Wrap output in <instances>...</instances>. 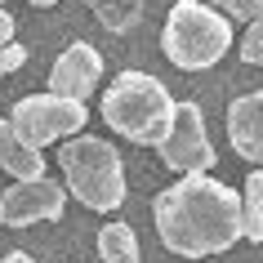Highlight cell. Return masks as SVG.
<instances>
[{
  "label": "cell",
  "mask_w": 263,
  "mask_h": 263,
  "mask_svg": "<svg viewBox=\"0 0 263 263\" xmlns=\"http://www.w3.org/2000/svg\"><path fill=\"white\" fill-rule=\"evenodd\" d=\"M152 219L156 236L179 259L223 254L246 236L241 192H232L219 179H205V174H183L179 183H170L152 201Z\"/></svg>",
  "instance_id": "6da1fadb"
},
{
  "label": "cell",
  "mask_w": 263,
  "mask_h": 263,
  "mask_svg": "<svg viewBox=\"0 0 263 263\" xmlns=\"http://www.w3.org/2000/svg\"><path fill=\"white\" fill-rule=\"evenodd\" d=\"M174 107L179 103L170 98V89L147 71H121L107 85V94H103V121L121 139L143 143V147H161L165 143Z\"/></svg>",
  "instance_id": "7a4b0ae2"
},
{
  "label": "cell",
  "mask_w": 263,
  "mask_h": 263,
  "mask_svg": "<svg viewBox=\"0 0 263 263\" xmlns=\"http://www.w3.org/2000/svg\"><path fill=\"white\" fill-rule=\"evenodd\" d=\"M161 49L179 71H205L232 49L228 14L205 0H179L161 27Z\"/></svg>",
  "instance_id": "3957f363"
},
{
  "label": "cell",
  "mask_w": 263,
  "mask_h": 263,
  "mask_svg": "<svg viewBox=\"0 0 263 263\" xmlns=\"http://www.w3.org/2000/svg\"><path fill=\"white\" fill-rule=\"evenodd\" d=\"M58 170H63V179H67L71 196L81 205L98 210V214L121 210V201H125V165H121V156H116V147L107 139L71 134L58 147Z\"/></svg>",
  "instance_id": "277c9868"
},
{
  "label": "cell",
  "mask_w": 263,
  "mask_h": 263,
  "mask_svg": "<svg viewBox=\"0 0 263 263\" xmlns=\"http://www.w3.org/2000/svg\"><path fill=\"white\" fill-rule=\"evenodd\" d=\"M9 121L31 147H45V143H58V139H71V134H85V121H89V107L81 98H67V94H27L18 98Z\"/></svg>",
  "instance_id": "5b68a950"
},
{
  "label": "cell",
  "mask_w": 263,
  "mask_h": 263,
  "mask_svg": "<svg viewBox=\"0 0 263 263\" xmlns=\"http://www.w3.org/2000/svg\"><path fill=\"white\" fill-rule=\"evenodd\" d=\"M161 161H165L174 174H205L214 165V143L205 134V116L196 103H179L174 107V121H170L165 143L156 147Z\"/></svg>",
  "instance_id": "8992f818"
},
{
  "label": "cell",
  "mask_w": 263,
  "mask_h": 263,
  "mask_svg": "<svg viewBox=\"0 0 263 263\" xmlns=\"http://www.w3.org/2000/svg\"><path fill=\"white\" fill-rule=\"evenodd\" d=\"M5 196V223L9 228H27V223H54L63 219V205H67V192H63V183L54 179H18Z\"/></svg>",
  "instance_id": "52a82bcc"
},
{
  "label": "cell",
  "mask_w": 263,
  "mask_h": 263,
  "mask_svg": "<svg viewBox=\"0 0 263 263\" xmlns=\"http://www.w3.org/2000/svg\"><path fill=\"white\" fill-rule=\"evenodd\" d=\"M98 81H103V54H98L94 45H67L63 54L54 58V67H49V89L54 94H67V98H89L98 89Z\"/></svg>",
  "instance_id": "ba28073f"
},
{
  "label": "cell",
  "mask_w": 263,
  "mask_h": 263,
  "mask_svg": "<svg viewBox=\"0 0 263 263\" xmlns=\"http://www.w3.org/2000/svg\"><path fill=\"white\" fill-rule=\"evenodd\" d=\"M228 139H232L236 156L263 165V89L241 94L232 107H228Z\"/></svg>",
  "instance_id": "9c48e42d"
},
{
  "label": "cell",
  "mask_w": 263,
  "mask_h": 263,
  "mask_svg": "<svg viewBox=\"0 0 263 263\" xmlns=\"http://www.w3.org/2000/svg\"><path fill=\"white\" fill-rule=\"evenodd\" d=\"M0 170H9V179H41L45 174L41 147H31V143L14 129L9 116H0Z\"/></svg>",
  "instance_id": "30bf717a"
},
{
  "label": "cell",
  "mask_w": 263,
  "mask_h": 263,
  "mask_svg": "<svg viewBox=\"0 0 263 263\" xmlns=\"http://www.w3.org/2000/svg\"><path fill=\"white\" fill-rule=\"evenodd\" d=\"M98 259L103 263H143L134 228L129 223H103L98 228Z\"/></svg>",
  "instance_id": "8fae6325"
},
{
  "label": "cell",
  "mask_w": 263,
  "mask_h": 263,
  "mask_svg": "<svg viewBox=\"0 0 263 263\" xmlns=\"http://www.w3.org/2000/svg\"><path fill=\"white\" fill-rule=\"evenodd\" d=\"M85 5H89V14H94L111 36L134 31L139 18H143V9H147V0H85Z\"/></svg>",
  "instance_id": "7c38bea8"
},
{
  "label": "cell",
  "mask_w": 263,
  "mask_h": 263,
  "mask_svg": "<svg viewBox=\"0 0 263 263\" xmlns=\"http://www.w3.org/2000/svg\"><path fill=\"white\" fill-rule=\"evenodd\" d=\"M241 219H246V236L254 246H263V165H254L246 174V187H241Z\"/></svg>",
  "instance_id": "4fadbf2b"
},
{
  "label": "cell",
  "mask_w": 263,
  "mask_h": 263,
  "mask_svg": "<svg viewBox=\"0 0 263 263\" xmlns=\"http://www.w3.org/2000/svg\"><path fill=\"white\" fill-rule=\"evenodd\" d=\"M241 58H246L250 67H263V14L254 18L246 27V36H241Z\"/></svg>",
  "instance_id": "5bb4252c"
},
{
  "label": "cell",
  "mask_w": 263,
  "mask_h": 263,
  "mask_svg": "<svg viewBox=\"0 0 263 263\" xmlns=\"http://www.w3.org/2000/svg\"><path fill=\"white\" fill-rule=\"evenodd\" d=\"M214 9H223L228 18H241V23H254L263 14V0H214Z\"/></svg>",
  "instance_id": "9a60e30c"
},
{
  "label": "cell",
  "mask_w": 263,
  "mask_h": 263,
  "mask_svg": "<svg viewBox=\"0 0 263 263\" xmlns=\"http://www.w3.org/2000/svg\"><path fill=\"white\" fill-rule=\"evenodd\" d=\"M23 63H27V49H23V45H5V49H0V81H5L9 71H18Z\"/></svg>",
  "instance_id": "2e32d148"
},
{
  "label": "cell",
  "mask_w": 263,
  "mask_h": 263,
  "mask_svg": "<svg viewBox=\"0 0 263 263\" xmlns=\"http://www.w3.org/2000/svg\"><path fill=\"white\" fill-rule=\"evenodd\" d=\"M5 45H14V18L0 9V49H5Z\"/></svg>",
  "instance_id": "e0dca14e"
},
{
  "label": "cell",
  "mask_w": 263,
  "mask_h": 263,
  "mask_svg": "<svg viewBox=\"0 0 263 263\" xmlns=\"http://www.w3.org/2000/svg\"><path fill=\"white\" fill-rule=\"evenodd\" d=\"M0 263H36V259H31V254H23V250H9Z\"/></svg>",
  "instance_id": "ac0fdd59"
},
{
  "label": "cell",
  "mask_w": 263,
  "mask_h": 263,
  "mask_svg": "<svg viewBox=\"0 0 263 263\" xmlns=\"http://www.w3.org/2000/svg\"><path fill=\"white\" fill-rule=\"evenodd\" d=\"M31 5H36V9H49V5H58V0H31Z\"/></svg>",
  "instance_id": "d6986e66"
},
{
  "label": "cell",
  "mask_w": 263,
  "mask_h": 263,
  "mask_svg": "<svg viewBox=\"0 0 263 263\" xmlns=\"http://www.w3.org/2000/svg\"><path fill=\"white\" fill-rule=\"evenodd\" d=\"M0 223H5V196H0Z\"/></svg>",
  "instance_id": "ffe728a7"
}]
</instances>
